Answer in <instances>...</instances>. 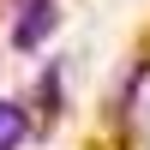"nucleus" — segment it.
Segmentation results:
<instances>
[{
  "label": "nucleus",
  "instance_id": "nucleus-2",
  "mask_svg": "<svg viewBox=\"0 0 150 150\" xmlns=\"http://www.w3.org/2000/svg\"><path fill=\"white\" fill-rule=\"evenodd\" d=\"M48 30H54V0H24L18 24H12V42L18 48H42Z\"/></svg>",
  "mask_w": 150,
  "mask_h": 150
},
{
  "label": "nucleus",
  "instance_id": "nucleus-3",
  "mask_svg": "<svg viewBox=\"0 0 150 150\" xmlns=\"http://www.w3.org/2000/svg\"><path fill=\"white\" fill-rule=\"evenodd\" d=\"M24 132H30V114H24L18 102H0V150H18Z\"/></svg>",
  "mask_w": 150,
  "mask_h": 150
},
{
  "label": "nucleus",
  "instance_id": "nucleus-1",
  "mask_svg": "<svg viewBox=\"0 0 150 150\" xmlns=\"http://www.w3.org/2000/svg\"><path fill=\"white\" fill-rule=\"evenodd\" d=\"M114 114H120V138H126V144H150V60L132 66Z\"/></svg>",
  "mask_w": 150,
  "mask_h": 150
}]
</instances>
